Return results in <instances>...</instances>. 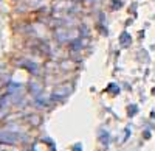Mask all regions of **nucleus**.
<instances>
[{"label": "nucleus", "instance_id": "1", "mask_svg": "<svg viewBox=\"0 0 155 151\" xmlns=\"http://www.w3.org/2000/svg\"><path fill=\"white\" fill-rule=\"evenodd\" d=\"M120 44L123 45V47H127V45L130 44V36L127 34V33H123V34H121V38H120Z\"/></svg>", "mask_w": 155, "mask_h": 151}]
</instances>
